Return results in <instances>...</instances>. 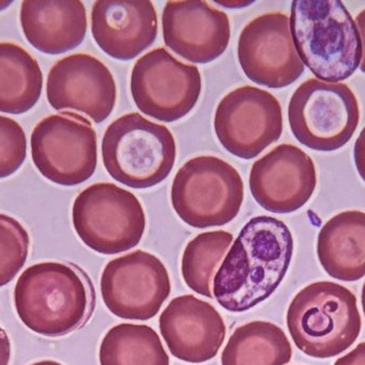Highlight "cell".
Here are the masks:
<instances>
[{
  "label": "cell",
  "instance_id": "1",
  "mask_svg": "<svg viewBox=\"0 0 365 365\" xmlns=\"http://www.w3.org/2000/svg\"><path fill=\"white\" fill-rule=\"evenodd\" d=\"M294 253L287 225L268 216L246 223L212 281V295L232 313H242L265 301L287 276Z\"/></svg>",
  "mask_w": 365,
  "mask_h": 365
},
{
  "label": "cell",
  "instance_id": "2",
  "mask_svg": "<svg viewBox=\"0 0 365 365\" xmlns=\"http://www.w3.org/2000/svg\"><path fill=\"white\" fill-rule=\"evenodd\" d=\"M14 304L24 325L41 336L59 338L83 327L94 306L87 274L72 264L30 266L17 280Z\"/></svg>",
  "mask_w": 365,
  "mask_h": 365
},
{
  "label": "cell",
  "instance_id": "3",
  "mask_svg": "<svg viewBox=\"0 0 365 365\" xmlns=\"http://www.w3.org/2000/svg\"><path fill=\"white\" fill-rule=\"evenodd\" d=\"M289 25L300 59L319 81L341 83L361 64L359 29L342 1L295 0Z\"/></svg>",
  "mask_w": 365,
  "mask_h": 365
},
{
  "label": "cell",
  "instance_id": "4",
  "mask_svg": "<svg viewBox=\"0 0 365 365\" xmlns=\"http://www.w3.org/2000/svg\"><path fill=\"white\" fill-rule=\"evenodd\" d=\"M287 324L297 349L317 359L344 353L359 338L362 328L356 296L328 281L308 285L295 296Z\"/></svg>",
  "mask_w": 365,
  "mask_h": 365
},
{
  "label": "cell",
  "instance_id": "5",
  "mask_svg": "<svg viewBox=\"0 0 365 365\" xmlns=\"http://www.w3.org/2000/svg\"><path fill=\"white\" fill-rule=\"evenodd\" d=\"M105 169L128 188L143 190L162 184L177 160L171 131L139 113L126 114L109 124L102 141Z\"/></svg>",
  "mask_w": 365,
  "mask_h": 365
},
{
  "label": "cell",
  "instance_id": "6",
  "mask_svg": "<svg viewBox=\"0 0 365 365\" xmlns=\"http://www.w3.org/2000/svg\"><path fill=\"white\" fill-rule=\"evenodd\" d=\"M244 181L235 167L217 156L187 161L171 186V204L182 222L195 229L223 226L240 214Z\"/></svg>",
  "mask_w": 365,
  "mask_h": 365
},
{
  "label": "cell",
  "instance_id": "7",
  "mask_svg": "<svg viewBox=\"0 0 365 365\" xmlns=\"http://www.w3.org/2000/svg\"><path fill=\"white\" fill-rule=\"evenodd\" d=\"M72 219L81 241L104 255L120 254L138 246L147 224L139 199L108 182L92 184L79 193Z\"/></svg>",
  "mask_w": 365,
  "mask_h": 365
},
{
  "label": "cell",
  "instance_id": "8",
  "mask_svg": "<svg viewBox=\"0 0 365 365\" xmlns=\"http://www.w3.org/2000/svg\"><path fill=\"white\" fill-rule=\"evenodd\" d=\"M359 120L357 98L343 83L308 79L289 100V122L294 136L317 151H334L346 145Z\"/></svg>",
  "mask_w": 365,
  "mask_h": 365
},
{
  "label": "cell",
  "instance_id": "9",
  "mask_svg": "<svg viewBox=\"0 0 365 365\" xmlns=\"http://www.w3.org/2000/svg\"><path fill=\"white\" fill-rule=\"evenodd\" d=\"M31 158L49 181L74 186L89 180L98 165V139L91 122L63 111L41 120L30 137Z\"/></svg>",
  "mask_w": 365,
  "mask_h": 365
},
{
  "label": "cell",
  "instance_id": "10",
  "mask_svg": "<svg viewBox=\"0 0 365 365\" xmlns=\"http://www.w3.org/2000/svg\"><path fill=\"white\" fill-rule=\"evenodd\" d=\"M202 77L199 69L178 60L164 47L137 60L130 76V92L139 111L164 122L188 115L199 100Z\"/></svg>",
  "mask_w": 365,
  "mask_h": 365
},
{
  "label": "cell",
  "instance_id": "11",
  "mask_svg": "<svg viewBox=\"0 0 365 365\" xmlns=\"http://www.w3.org/2000/svg\"><path fill=\"white\" fill-rule=\"evenodd\" d=\"M214 129L227 151L251 160L282 135V107L270 92L242 86L225 94L219 102Z\"/></svg>",
  "mask_w": 365,
  "mask_h": 365
},
{
  "label": "cell",
  "instance_id": "12",
  "mask_svg": "<svg viewBox=\"0 0 365 365\" xmlns=\"http://www.w3.org/2000/svg\"><path fill=\"white\" fill-rule=\"evenodd\" d=\"M106 308L122 319L147 321L160 313L171 293L170 276L158 257L135 251L107 264L101 278Z\"/></svg>",
  "mask_w": 365,
  "mask_h": 365
},
{
  "label": "cell",
  "instance_id": "13",
  "mask_svg": "<svg viewBox=\"0 0 365 365\" xmlns=\"http://www.w3.org/2000/svg\"><path fill=\"white\" fill-rule=\"evenodd\" d=\"M237 57L251 81L272 89L292 85L304 71L292 39L289 17L282 12L266 13L249 21L238 39Z\"/></svg>",
  "mask_w": 365,
  "mask_h": 365
},
{
  "label": "cell",
  "instance_id": "14",
  "mask_svg": "<svg viewBox=\"0 0 365 365\" xmlns=\"http://www.w3.org/2000/svg\"><path fill=\"white\" fill-rule=\"evenodd\" d=\"M46 96L58 111H75L102 124L117 102L115 77L106 64L88 54L62 58L47 75Z\"/></svg>",
  "mask_w": 365,
  "mask_h": 365
},
{
  "label": "cell",
  "instance_id": "15",
  "mask_svg": "<svg viewBox=\"0 0 365 365\" xmlns=\"http://www.w3.org/2000/svg\"><path fill=\"white\" fill-rule=\"evenodd\" d=\"M317 184L312 159L291 144L277 146L255 161L249 176L253 199L272 214L297 211L310 201Z\"/></svg>",
  "mask_w": 365,
  "mask_h": 365
},
{
  "label": "cell",
  "instance_id": "16",
  "mask_svg": "<svg viewBox=\"0 0 365 365\" xmlns=\"http://www.w3.org/2000/svg\"><path fill=\"white\" fill-rule=\"evenodd\" d=\"M162 21L166 46L192 64H210L229 46V16L204 0H169Z\"/></svg>",
  "mask_w": 365,
  "mask_h": 365
},
{
  "label": "cell",
  "instance_id": "17",
  "mask_svg": "<svg viewBox=\"0 0 365 365\" xmlns=\"http://www.w3.org/2000/svg\"><path fill=\"white\" fill-rule=\"evenodd\" d=\"M160 330L171 355L192 364L214 359L227 334L218 311L192 295L171 300L160 315Z\"/></svg>",
  "mask_w": 365,
  "mask_h": 365
},
{
  "label": "cell",
  "instance_id": "18",
  "mask_svg": "<svg viewBox=\"0 0 365 365\" xmlns=\"http://www.w3.org/2000/svg\"><path fill=\"white\" fill-rule=\"evenodd\" d=\"M91 31L104 53L128 61L155 42L158 13L150 0H98L92 6Z\"/></svg>",
  "mask_w": 365,
  "mask_h": 365
},
{
  "label": "cell",
  "instance_id": "19",
  "mask_svg": "<svg viewBox=\"0 0 365 365\" xmlns=\"http://www.w3.org/2000/svg\"><path fill=\"white\" fill-rule=\"evenodd\" d=\"M19 21L28 42L47 55L76 49L87 34V11L79 0H26Z\"/></svg>",
  "mask_w": 365,
  "mask_h": 365
},
{
  "label": "cell",
  "instance_id": "20",
  "mask_svg": "<svg viewBox=\"0 0 365 365\" xmlns=\"http://www.w3.org/2000/svg\"><path fill=\"white\" fill-rule=\"evenodd\" d=\"M317 256L328 276L355 282L365 276V212L349 210L330 219L319 234Z\"/></svg>",
  "mask_w": 365,
  "mask_h": 365
},
{
  "label": "cell",
  "instance_id": "21",
  "mask_svg": "<svg viewBox=\"0 0 365 365\" xmlns=\"http://www.w3.org/2000/svg\"><path fill=\"white\" fill-rule=\"evenodd\" d=\"M43 73L36 58L15 43L0 42V111L21 115L40 100Z\"/></svg>",
  "mask_w": 365,
  "mask_h": 365
},
{
  "label": "cell",
  "instance_id": "22",
  "mask_svg": "<svg viewBox=\"0 0 365 365\" xmlns=\"http://www.w3.org/2000/svg\"><path fill=\"white\" fill-rule=\"evenodd\" d=\"M292 356L291 343L280 327L255 321L234 330L221 355V365H285Z\"/></svg>",
  "mask_w": 365,
  "mask_h": 365
},
{
  "label": "cell",
  "instance_id": "23",
  "mask_svg": "<svg viewBox=\"0 0 365 365\" xmlns=\"http://www.w3.org/2000/svg\"><path fill=\"white\" fill-rule=\"evenodd\" d=\"M101 365H170L158 332L147 325L120 324L111 328L100 347Z\"/></svg>",
  "mask_w": 365,
  "mask_h": 365
},
{
  "label": "cell",
  "instance_id": "24",
  "mask_svg": "<svg viewBox=\"0 0 365 365\" xmlns=\"http://www.w3.org/2000/svg\"><path fill=\"white\" fill-rule=\"evenodd\" d=\"M233 242L225 231H205L188 242L182 257V276L187 286L212 299V281Z\"/></svg>",
  "mask_w": 365,
  "mask_h": 365
},
{
  "label": "cell",
  "instance_id": "25",
  "mask_svg": "<svg viewBox=\"0 0 365 365\" xmlns=\"http://www.w3.org/2000/svg\"><path fill=\"white\" fill-rule=\"evenodd\" d=\"M30 239L25 227L12 216L0 214V287L6 286L27 261Z\"/></svg>",
  "mask_w": 365,
  "mask_h": 365
},
{
  "label": "cell",
  "instance_id": "26",
  "mask_svg": "<svg viewBox=\"0 0 365 365\" xmlns=\"http://www.w3.org/2000/svg\"><path fill=\"white\" fill-rule=\"evenodd\" d=\"M27 158L25 131L14 119L0 116V179L10 177Z\"/></svg>",
  "mask_w": 365,
  "mask_h": 365
},
{
  "label": "cell",
  "instance_id": "27",
  "mask_svg": "<svg viewBox=\"0 0 365 365\" xmlns=\"http://www.w3.org/2000/svg\"><path fill=\"white\" fill-rule=\"evenodd\" d=\"M354 156H355V163L358 173L365 182V126L362 129L357 141H356Z\"/></svg>",
  "mask_w": 365,
  "mask_h": 365
},
{
  "label": "cell",
  "instance_id": "28",
  "mask_svg": "<svg viewBox=\"0 0 365 365\" xmlns=\"http://www.w3.org/2000/svg\"><path fill=\"white\" fill-rule=\"evenodd\" d=\"M334 365H365V342L360 343L351 353L339 358Z\"/></svg>",
  "mask_w": 365,
  "mask_h": 365
},
{
  "label": "cell",
  "instance_id": "29",
  "mask_svg": "<svg viewBox=\"0 0 365 365\" xmlns=\"http://www.w3.org/2000/svg\"><path fill=\"white\" fill-rule=\"evenodd\" d=\"M11 358V344L6 332L0 327V365H9Z\"/></svg>",
  "mask_w": 365,
  "mask_h": 365
},
{
  "label": "cell",
  "instance_id": "30",
  "mask_svg": "<svg viewBox=\"0 0 365 365\" xmlns=\"http://www.w3.org/2000/svg\"><path fill=\"white\" fill-rule=\"evenodd\" d=\"M356 24H357L358 29H359L360 38H361L362 42V60L360 69H361L362 72L365 73V9L356 17Z\"/></svg>",
  "mask_w": 365,
  "mask_h": 365
},
{
  "label": "cell",
  "instance_id": "31",
  "mask_svg": "<svg viewBox=\"0 0 365 365\" xmlns=\"http://www.w3.org/2000/svg\"><path fill=\"white\" fill-rule=\"evenodd\" d=\"M215 4H220L222 6H227V8L230 9H236V8H244V6H249V4H252V1H242V0H236V1H233V0H227V1H217L215 0Z\"/></svg>",
  "mask_w": 365,
  "mask_h": 365
},
{
  "label": "cell",
  "instance_id": "32",
  "mask_svg": "<svg viewBox=\"0 0 365 365\" xmlns=\"http://www.w3.org/2000/svg\"><path fill=\"white\" fill-rule=\"evenodd\" d=\"M30 365H62L59 362L53 361V360H44V361L36 362V364Z\"/></svg>",
  "mask_w": 365,
  "mask_h": 365
},
{
  "label": "cell",
  "instance_id": "33",
  "mask_svg": "<svg viewBox=\"0 0 365 365\" xmlns=\"http://www.w3.org/2000/svg\"><path fill=\"white\" fill-rule=\"evenodd\" d=\"M12 4V1H6V0H0V11L4 10V9L8 8L10 4Z\"/></svg>",
  "mask_w": 365,
  "mask_h": 365
},
{
  "label": "cell",
  "instance_id": "34",
  "mask_svg": "<svg viewBox=\"0 0 365 365\" xmlns=\"http://www.w3.org/2000/svg\"><path fill=\"white\" fill-rule=\"evenodd\" d=\"M361 302H362V309H364V316H365V283L364 284V289H362Z\"/></svg>",
  "mask_w": 365,
  "mask_h": 365
}]
</instances>
